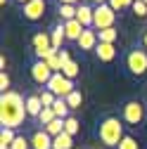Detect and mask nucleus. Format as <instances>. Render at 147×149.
<instances>
[{"instance_id":"f257e3e1","label":"nucleus","mask_w":147,"mask_h":149,"mask_svg":"<svg viewBox=\"0 0 147 149\" xmlns=\"http://www.w3.org/2000/svg\"><path fill=\"white\" fill-rule=\"evenodd\" d=\"M26 116H29L26 100L19 95V92H14V90L3 92V97H0V125L17 130L24 123Z\"/></svg>"},{"instance_id":"f03ea898","label":"nucleus","mask_w":147,"mask_h":149,"mask_svg":"<svg viewBox=\"0 0 147 149\" xmlns=\"http://www.w3.org/2000/svg\"><path fill=\"white\" fill-rule=\"evenodd\" d=\"M97 135H100V142H102L104 147L116 149L119 142L123 140V125H121V121H119L116 116H107V118L100 123V128H97Z\"/></svg>"},{"instance_id":"7ed1b4c3","label":"nucleus","mask_w":147,"mask_h":149,"mask_svg":"<svg viewBox=\"0 0 147 149\" xmlns=\"http://www.w3.org/2000/svg\"><path fill=\"white\" fill-rule=\"evenodd\" d=\"M116 22V10L109 5V3H102V5H95V19H93V29L102 31V29H112Z\"/></svg>"},{"instance_id":"20e7f679","label":"nucleus","mask_w":147,"mask_h":149,"mask_svg":"<svg viewBox=\"0 0 147 149\" xmlns=\"http://www.w3.org/2000/svg\"><path fill=\"white\" fill-rule=\"evenodd\" d=\"M126 69L133 73V76H142L147 71V52L145 50H131L126 54Z\"/></svg>"},{"instance_id":"39448f33","label":"nucleus","mask_w":147,"mask_h":149,"mask_svg":"<svg viewBox=\"0 0 147 149\" xmlns=\"http://www.w3.org/2000/svg\"><path fill=\"white\" fill-rule=\"evenodd\" d=\"M45 88H48V90H52L57 97H69L71 92L76 90V88H74V81H69L62 71H60V73H55V76L50 78V83H48Z\"/></svg>"},{"instance_id":"423d86ee","label":"nucleus","mask_w":147,"mask_h":149,"mask_svg":"<svg viewBox=\"0 0 147 149\" xmlns=\"http://www.w3.org/2000/svg\"><path fill=\"white\" fill-rule=\"evenodd\" d=\"M52 76H55V71L48 66L45 59H36V62L31 64V78L38 83V85H48Z\"/></svg>"},{"instance_id":"0eeeda50","label":"nucleus","mask_w":147,"mask_h":149,"mask_svg":"<svg viewBox=\"0 0 147 149\" xmlns=\"http://www.w3.org/2000/svg\"><path fill=\"white\" fill-rule=\"evenodd\" d=\"M121 116H123V121H126L128 125H138V123L145 118V107H142L140 102H126Z\"/></svg>"},{"instance_id":"6e6552de","label":"nucleus","mask_w":147,"mask_h":149,"mask_svg":"<svg viewBox=\"0 0 147 149\" xmlns=\"http://www.w3.org/2000/svg\"><path fill=\"white\" fill-rule=\"evenodd\" d=\"M45 14V0H29L24 5V17L29 22H38Z\"/></svg>"},{"instance_id":"1a4fd4ad","label":"nucleus","mask_w":147,"mask_h":149,"mask_svg":"<svg viewBox=\"0 0 147 149\" xmlns=\"http://www.w3.org/2000/svg\"><path fill=\"white\" fill-rule=\"evenodd\" d=\"M31 149H52V135L45 133V128L31 135Z\"/></svg>"},{"instance_id":"9d476101","label":"nucleus","mask_w":147,"mask_h":149,"mask_svg":"<svg viewBox=\"0 0 147 149\" xmlns=\"http://www.w3.org/2000/svg\"><path fill=\"white\" fill-rule=\"evenodd\" d=\"M76 43H78V47H81V50H95V47H97V43H100V38H97V31H93V29H85Z\"/></svg>"},{"instance_id":"9b49d317","label":"nucleus","mask_w":147,"mask_h":149,"mask_svg":"<svg viewBox=\"0 0 147 149\" xmlns=\"http://www.w3.org/2000/svg\"><path fill=\"white\" fill-rule=\"evenodd\" d=\"M76 19L85 26V29H93V19H95V7H90V5H78L76 10Z\"/></svg>"},{"instance_id":"f8f14e48","label":"nucleus","mask_w":147,"mask_h":149,"mask_svg":"<svg viewBox=\"0 0 147 149\" xmlns=\"http://www.w3.org/2000/svg\"><path fill=\"white\" fill-rule=\"evenodd\" d=\"M95 54H97L100 62H112L116 57V47H114V43H97Z\"/></svg>"},{"instance_id":"ddd939ff","label":"nucleus","mask_w":147,"mask_h":149,"mask_svg":"<svg viewBox=\"0 0 147 149\" xmlns=\"http://www.w3.org/2000/svg\"><path fill=\"white\" fill-rule=\"evenodd\" d=\"M64 31H66V40H78L81 33L85 31V26L78 19H69V22H64Z\"/></svg>"},{"instance_id":"4468645a","label":"nucleus","mask_w":147,"mask_h":149,"mask_svg":"<svg viewBox=\"0 0 147 149\" xmlns=\"http://www.w3.org/2000/svg\"><path fill=\"white\" fill-rule=\"evenodd\" d=\"M50 38H52V47L55 50H62V43L66 40V31H64V22L60 24H55L50 29Z\"/></svg>"},{"instance_id":"2eb2a0df","label":"nucleus","mask_w":147,"mask_h":149,"mask_svg":"<svg viewBox=\"0 0 147 149\" xmlns=\"http://www.w3.org/2000/svg\"><path fill=\"white\" fill-rule=\"evenodd\" d=\"M43 109H45V107H43V102H41V95H29V97H26V111H29V116H36V118H38Z\"/></svg>"},{"instance_id":"dca6fc26","label":"nucleus","mask_w":147,"mask_h":149,"mask_svg":"<svg viewBox=\"0 0 147 149\" xmlns=\"http://www.w3.org/2000/svg\"><path fill=\"white\" fill-rule=\"evenodd\" d=\"M71 147H74V135H69L66 130L62 135L52 137V149H71Z\"/></svg>"},{"instance_id":"f3484780","label":"nucleus","mask_w":147,"mask_h":149,"mask_svg":"<svg viewBox=\"0 0 147 149\" xmlns=\"http://www.w3.org/2000/svg\"><path fill=\"white\" fill-rule=\"evenodd\" d=\"M52 109H55V116L57 118H69V104H66V100L64 97H57V102L52 104Z\"/></svg>"},{"instance_id":"a211bd4d","label":"nucleus","mask_w":147,"mask_h":149,"mask_svg":"<svg viewBox=\"0 0 147 149\" xmlns=\"http://www.w3.org/2000/svg\"><path fill=\"white\" fill-rule=\"evenodd\" d=\"M64 121H66V118H55L52 123H48V125H45V133H48V135H52V137L62 135V133H64Z\"/></svg>"},{"instance_id":"6ab92c4d","label":"nucleus","mask_w":147,"mask_h":149,"mask_svg":"<svg viewBox=\"0 0 147 149\" xmlns=\"http://www.w3.org/2000/svg\"><path fill=\"white\" fill-rule=\"evenodd\" d=\"M14 130L12 128H3L0 130V149H10L12 147V142H14Z\"/></svg>"},{"instance_id":"aec40b11","label":"nucleus","mask_w":147,"mask_h":149,"mask_svg":"<svg viewBox=\"0 0 147 149\" xmlns=\"http://www.w3.org/2000/svg\"><path fill=\"white\" fill-rule=\"evenodd\" d=\"M62 73H64V76L69 78V81H74V78H76L78 76V73H81V66H78V62H66L64 66H62Z\"/></svg>"},{"instance_id":"412c9836","label":"nucleus","mask_w":147,"mask_h":149,"mask_svg":"<svg viewBox=\"0 0 147 149\" xmlns=\"http://www.w3.org/2000/svg\"><path fill=\"white\" fill-rule=\"evenodd\" d=\"M97 38H100V43H114L119 38V31L114 26L112 29H102V31H97Z\"/></svg>"},{"instance_id":"4be33fe9","label":"nucleus","mask_w":147,"mask_h":149,"mask_svg":"<svg viewBox=\"0 0 147 149\" xmlns=\"http://www.w3.org/2000/svg\"><path fill=\"white\" fill-rule=\"evenodd\" d=\"M76 10H78V5H60V17H62V22L76 19Z\"/></svg>"},{"instance_id":"5701e85b","label":"nucleus","mask_w":147,"mask_h":149,"mask_svg":"<svg viewBox=\"0 0 147 149\" xmlns=\"http://www.w3.org/2000/svg\"><path fill=\"white\" fill-rule=\"evenodd\" d=\"M66 100V104H69V109H81V104H83V95H81V90H74L69 97H64Z\"/></svg>"},{"instance_id":"b1692460","label":"nucleus","mask_w":147,"mask_h":149,"mask_svg":"<svg viewBox=\"0 0 147 149\" xmlns=\"http://www.w3.org/2000/svg\"><path fill=\"white\" fill-rule=\"evenodd\" d=\"M55 118H57V116H55V109H52V107H45V109L41 111V116H38V123L45 128V125H48V123H52Z\"/></svg>"},{"instance_id":"393cba45","label":"nucleus","mask_w":147,"mask_h":149,"mask_svg":"<svg viewBox=\"0 0 147 149\" xmlns=\"http://www.w3.org/2000/svg\"><path fill=\"white\" fill-rule=\"evenodd\" d=\"M41 102H43V107H52L55 102H57V95L45 88V90H41Z\"/></svg>"},{"instance_id":"a878e982","label":"nucleus","mask_w":147,"mask_h":149,"mask_svg":"<svg viewBox=\"0 0 147 149\" xmlns=\"http://www.w3.org/2000/svg\"><path fill=\"white\" fill-rule=\"evenodd\" d=\"M116 149H140V144H138V140H135V137L123 135V140L119 142V147H116Z\"/></svg>"},{"instance_id":"bb28decb","label":"nucleus","mask_w":147,"mask_h":149,"mask_svg":"<svg viewBox=\"0 0 147 149\" xmlns=\"http://www.w3.org/2000/svg\"><path fill=\"white\" fill-rule=\"evenodd\" d=\"M64 130H66L69 135H76L78 130H81V123H78L76 118H74V116H69V118L64 121Z\"/></svg>"},{"instance_id":"cd10ccee","label":"nucleus","mask_w":147,"mask_h":149,"mask_svg":"<svg viewBox=\"0 0 147 149\" xmlns=\"http://www.w3.org/2000/svg\"><path fill=\"white\" fill-rule=\"evenodd\" d=\"M45 62H48V66H50V69H52L55 73H60V71H62V62H60V52H55V54H50V57H48Z\"/></svg>"},{"instance_id":"c85d7f7f","label":"nucleus","mask_w":147,"mask_h":149,"mask_svg":"<svg viewBox=\"0 0 147 149\" xmlns=\"http://www.w3.org/2000/svg\"><path fill=\"white\" fill-rule=\"evenodd\" d=\"M10 149H31V140H26V137H22V135H17Z\"/></svg>"},{"instance_id":"c756f323","label":"nucleus","mask_w":147,"mask_h":149,"mask_svg":"<svg viewBox=\"0 0 147 149\" xmlns=\"http://www.w3.org/2000/svg\"><path fill=\"white\" fill-rule=\"evenodd\" d=\"M133 3H135V0H109V5H112L116 12L119 10H126V7H133Z\"/></svg>"},{"instance_id":"7c9ffc66","label":"nucleus","mask_w":147,"mask_h":149,"mask_svg":"<svg viewBox=\"0 0 147 149\" xmlns=\"http://www.w3.org/2000/svg\"><path fill=\"white\" fill-rule=\"evenodd\" d=\"M133 12H135V17H147V5L142 3V0H135L133 3Z\"/></svg>"},{"instance_id":"2f4dec72","label":"nucleus","mask_w":147,"mask_h":149,"mask_svg":"<svg viewBox=\"0 0 147 149\" xmlns=\"http://www.w3.org/2000/svg\"><path fill=\"white\" fill-rule=\"evenodd\" d=\"M0 88H3V92H7V90H10V76H7L5 71L0 73Z\"/></svg>"},{"instance_id":"473e14b6","label":"nucleus","mask_w":147,"mask_h":149,"mask_svg":"<svg viewBox=\"0 0 147 149\" xmlns=\"http://www.w3.org/2000/svg\"><path fill=\"white\" fill-rule=\"evenodd\" d=\"M78 0H60V5H76Z\"/></svg>"},{"instance_id":"72a5a7b5","label":"nucleus","mask_w":147,"mask_h":149,"mask_svg":"<svg viewBox=\"0 0 147 149\" xmlns=\"http://www.w3.org/2000/svg\"><path fill=\"white\" fill-rule=\"evenodd\" d=\"M90 3H95V5H102V3H109V0H90Z\"/></svg>"},{"instance_id":"f704fd0d","label":"nucleus","mask_w":147,"mask_h":149,"mask_svg":"<svg viewBox=\"0 0 147 149\" xmlns=\"http://www.w3.org/2000/svg\"><path fill=\"white\" fill-rule=\"evenodd\" d=\"M142 43H145V47H147V33H145V38H142Z\"/></svg>"},{"instance_id":"c9c22d12","label":"nucleus","mask_w":147,"mask_h":149,"mask_svg":"<svg viewBox=\"0 0 147 149\" xmlns=\"http://www.w3.org/2000/svg\"><path fill=\"white\" fill-rule=\"evenodd\" d=\"M17 3H22V5H26V3H29V0H17Z\"/></svg>"},{"instance_id":"e433bc0d","label":"nucleus","mask_w":147,"mask_h":149,"mask_svg":"<svg viewBox=\"0 0 147 149\" xmlns=\"http://www.w3.org/2000/svg\"><path fill=\"white\" fill-rule=\"evenodd\" d=\"M5 3H7V0H0V5H5Z\"/></svg>"},{"instance_id":"4c0bfd02","label":"nucleus","mask_w":147,"mask_h":149,"mask_svg":"<svg viewBox=\"0 0 147 149\" xmlns=\"http://www.w3.org/2000/svg\"><path fill=\"white\" fill-rule=\"evenodd\" d=\"M142 3H145V5H147V0H142Z\"/></svg>"}]
</instances>
